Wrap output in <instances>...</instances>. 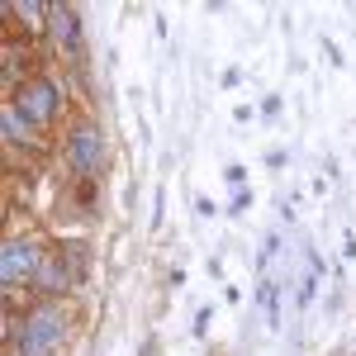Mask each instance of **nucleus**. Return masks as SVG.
<instances>
[{"mask_svg":"<svg viewBox=\"0 0 356 356\" xmlns=\"http://www.w3.org/2000/svg\"><path fill=\"white\" fill-rule=\"evenodd\" d=\"M62 332H67V314H62V309H53V304H48V309L29 314L19 356H53L57 347H62Z\"/></svg>","mask_w":356,"mask_h":356,"instance_id":"nucleus-1","label":"nucleus"},{"mask_svg":"<svg viewBox=\"0 0 356 356\" xmlns=\"http://www.w3.org/2000/svg\"><path fill=\"white\" fill-rule=\"evenodd\" d=\"M53 110H57V90L48 81H29L19 90V119L24 124H48Z\"/></svg>","mask_w":356,"mask_h":356,"instance_id":"nucleus-2","label":"nucleus"},{"mask_svg":"<svg viewBox=\"0 0 356 356\" xmlns=\"http://www.w3.org/2000/svg\"><path fill=\"white\" fill-rule=\"evenodd\" d=\"M0 271H5L10 285H15V280H24V275H33V271H38V247H33V243H10V247H5Z\"/></svg>","mask_w":356,"mask_h":356,"instance_id":"nucleus-3","label":"nucleus"},{"mask_svg":"<svg viewBox=\"0 0 356 356\" xmlns=\"http://www.w3.org/2000/svg\"><path fill=\"white\" fill-rule=\"evenodd\" d=\"M100 152H105V147H100V134H95V129H76V134H72L67 157H72L76 171H95V166H100Z\"/></svg>","mask_w":356,"mask_h":356,"instance_id":"nucleus-4","label":"nucleus"},{"mask_svg":"<svg viewBox=\"0 0 356 356\" xmlns=\"http://www.w3.org/2000/svg\"><path fill=\"white\" fill-rule=\"evenodd\" d=\"M53 24H57V38L76 48V38H81V19H76V10H67V5H53Z\"/></svg>","mask_w":356,"mask_h":356,"instance_id":"nucleus-5","label":"nucleus"},{"mask_svg":"<svg viewBox=\"0 0 356 356\" xmlns=\"http://www.w3.org/2000/svg\"><path fill=\"white\" fill-rule=\"evenodd\" d=\"M257 300H261V309H266V318L275 323V285H271V280H266V285L257 290Z\"/></svg>","mask_w":356,"mask_h":356,"instance_id":"nucleus-6","label":"nucleus"},{"mask_svg":"<svg viewBox=\"0 0 356 356\" xmlns=\"http://www.w3.org/2000/svg\"><path fill=\"white\" fill-rule=\"evenodd\" d=\"M15 15L29 19V24H38V19H43V10H38V5H15Z\"/></svg>","mask_w":356,"mask_h":356,"instance_id":"nucleus-7","label":"nucleus"},{"mask_svg":"<svg viewBox=\"0 0 356 356\" xmlns=\"http://www.w3.org/2000/svg\"><path fill=\"white\" fill-rule=\"evenodd\" d=\"M223 181H228V186H238V191H243L247 171H243V166H228V171H223Z\"/></svg>","mask_w":356,"mask_h":356,"instance_id":"nucleus-8","label":"nucleus"},{"mask_svg":"<svg viewBox=\"0 0 356 356\" xmlns=\"http://www.w3.org/2000/svg\"><path fill=\"white\" fill-rule=\"evenodd\" d=\"M261 114L275 119V114H280V95H266V100H261Z\"/></svg>","mask_w":356,"mask_h":356,"instance_id":"nucleus-9","label":"nucleus"},{"mask_svg":"<svg viewBox=\"0 0 356 356\" xmlns=\"http://www.w3.org/2000/svg\"><path fill=\"white\" fill-rule=\"evenodd\" d=\"M323 53L332 57V67H342V48H337V43H332V38H328V43H323Z\"/></svg>","mask_w":356,"mask_h":356,"instance_id":"nucleus-10","label":"nucleus"}]
</instances>
